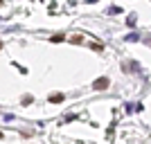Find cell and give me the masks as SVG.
<instances>
[{
	"mask_svg": "<svg viewBox=\"0 0 151 144\" xmlns=\"http://www.w3.org/2000/svg\"><path fill=\"white\" fill-rule=\"evenodd\" d=\"M108 86H111V81H108L106 77H101V79H97V81L93 83V88H95V90H106Z\"/></svg>",
	"mask_w": 151,
	"mask_h": 144,
	"instance_id": "1",
	"label": "cell"
},
{
	"mask_svg": "<svg viewBox=\"0 0 151 144\" xmlns=\"http://www.w3.org/2000/svg\"><path fill=\"white\" fill-rule=\"evenodd\" d=\"M0 47H2V41H0Z\"/></svg>",
	"mask_w": 151,
	"mask_h": 144,
	"instance_id": "5",
	"label": "cell"
},
{
	"mask_svg": "<svg viewBox=\"0 0 151 144\" xmlns=\"http://www.w3.org/2000/svg\"><path fill=\"white\" fill-rule=\"evenodd\" d=\"M0 5H2V0H0Z\"/></svg>",
	"mask_w": 151,
	"mask_h": 144,
	"instance_id": "7",
	"label": "cell"
},
{
	"mask_svg": "<svg viewBox=\"0 0 151 144\" xmlns=\"http://www.w3.org/2000/svg\"><path fill=\"white\" fill-rule=\"evenodd\" d=\"M50 101H52V104H61V101H63V95H61V92L50 95Z\"/></svg>",
	"mask_w": 151,
	"mask_h": 144,
	"instance_id": "2",
	"label": "cell"
},
{
	"mask_svg": "<svg viewBox=\"0 0 151 144\" xmlns=\"http://www.w3.org/2000/svg\"><path fill=\"white\" fill-rule=\"evenodd\" d=\"M81 41H83V36H79V34H77V36H72V43H75V45H79Z\"/></svg>",
	"mask_w": 151,
	"mask_h": 144,
	"instance_id": "4",
	"label": "cell"
},
{
	"mask_svg": "<svg viewBox=\"0 0 151 144\" xmlns=\"http://www.w3.org/2000/svg\"><path fill=\"white\" fill-rule=\"evenodd\" d=\"M0 138H2V133H0Z\"/></svg>",
	"mask_w": 151,
	"mask_h": 144,
	"instance_id": "6",
	"label": "cell"
},
{
	"mask_svg": "<svg viewBox=\"0 0 151 144\" xmlns=\"http://www.w3.org/2000/svg\"><path fill=\"white\" fill-rule=\"evenodd\" d=\"M61 41H65L63 34H54V36H52V43H61Z\"/></svg>",
	"mask_w": 151,
	"mask_h": 144,
	"instance_id": "3",
	"label": "cell"
}]
</instances>
